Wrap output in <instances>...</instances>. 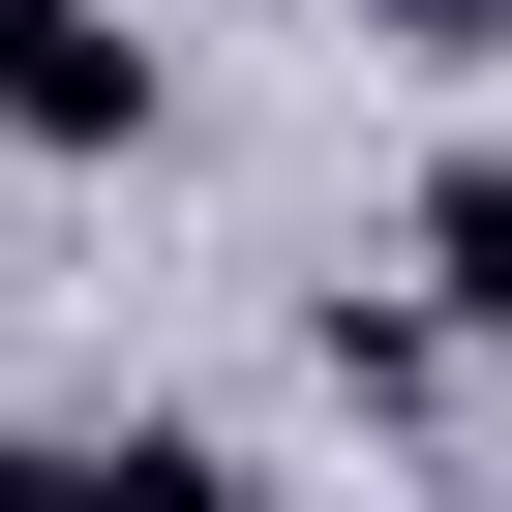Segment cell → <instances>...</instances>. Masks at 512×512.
<instances>
[{
    "label": "cell",
    "instance_id": "1",
    "mask_svg": "<svg viewBox=\"0 0 512 512\" xmlns=\"http://www.w3.org/2000/svg\"><path fill=\"white\" fill-rule=\"evenodd\" d=\"M0 121H31V151H121V121H151V31H91V0H0Z\"/></svg>",
    "mask_w": 512,
    "mask_h": 512
},
{
    "label": "cell",
    "instance_id": "2",
    "mask_svg": "<svg viewBox=\"0 0 512 512\" xmlns=\"http://www.w3.org/2000/svg\"><path fill=\"white\" fill-rule=\"evenodd\" d=\"M422 272H452V302L512 332V151H452V181H422Z\"/></svg>",
    "mask_w": 512,
    "mask_h": 512
},
{
    "label": "cell",
    "instance_id": "3",
    "mask_svg": "<svg viewBox=\"0 0 512 512\" xmlns=\"http://www.w3.org/2000/svg\"><path fill=\"white\" fill-rule=\"evenodd\" d=\"M362 31H392V61H512V0H362Z\"/></svg>",
    "mask_w": 512,
    "mask_h": 512
}]
</instances>
